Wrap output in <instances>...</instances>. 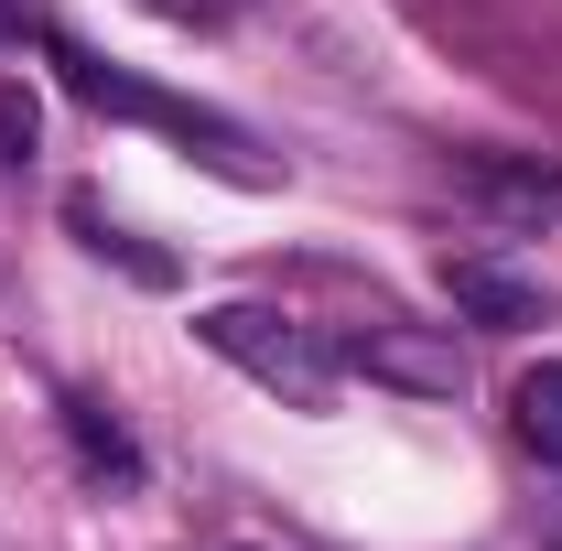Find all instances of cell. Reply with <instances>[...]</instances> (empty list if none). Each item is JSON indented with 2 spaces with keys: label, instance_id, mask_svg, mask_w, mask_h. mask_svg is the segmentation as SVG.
Masks as SVG:
<instances>
[{
  "label": "cell",
  "instance_id": "4",
  "mask_svg": "<svg viewBox=\"0 0 562 551\" xmlns=\"http://www.w3.org/2000/svg\"><path fill=\"white\" fill-rule=\"evenodd\" d=\"M465 195L508 238H541V227H562V162H541V151H465Z\"/></svg>",
  "mask_w": 562,
  "mask_h": 551
},
{
  "label": "cell",
  "instance_id": "10",
  "mask_svg": "<svg viewBox=\"0 0 562 551\" xmlns=\"http://www.w3.org/2000/svg\"><path fill=\"white\" fill-rule=\"evenodd\" d=\"M131 11H151V22H173V33H216V22H238L249 0H131Z\"/></svg>",
  "mask_w": 562,
  "mask_h": 551
},
{
  "label": "cell",
  "instance_id": "9",
  "mask_svg": "<svg viewBox=\"0 0 562 551\" xmlns=\"http://www.w3.org/2000/svg\"><path fill=\"white\" fill-rule=\"evenodd\" d=\"M33 140H44V109H33V87H0V162H33Z\"/></svg>",
  "mask_w": 562,
  "mask_h": 551
},
{
  "label": "cell",
  "instance_id": "6",
  "mask_svg": "<svg viewBox=\"0 0 562 551\" xmlns=\"http://www.w3.org/2000/svg\"><path fill=\"white\" fill-rule=\"evenodd\" d=\"M508 432L530 465H562V357H541L519 390H508Z\"/></svg>",
  "mask_w": 562,
  "mask_h": 551
},
{
  "label": "cell",
  "instance_id": "8",
  "mask_svg": "<svg viewBox=\"0 0 562 551\" xmlns=\"http://www.w3.org/2000/svg\"><path fill=\"white\" fill-rule=\"evenodd\" d=\"M66 432H76V465H87L98 486H140L131 432H120V421H98V401H66Z\"/></svg>",
  "mask_w": 562,
  "mask_h": 551
},
{
  "label": "cell",
  "instance_id": "12",
  "mask_svg": "<svg viewBox=\"0 0 562 551\" xmlns=\"http://www.w3.org/2000/svg\"><path fill=\"white\" fill-rule=\"evenodd\" d=\"M552 551H562V519H552Z\"/></svg>",
  "mask_w": 562,
  "mask_h": 551
},
{
  "label": "cell",
  "instance_id": "7",
  "mask_svg": "<svg viewBox=\"0 0 562 551\" xmlns=\"http://www.w3.org/2000/svg\"><path fill=\"white\" fill-rule=\"evenodd\" d=\"M76 238H87V249H98V260H120V271L140 281V292H173V260H162V249H140L131 227H109V216H98V195H76Z\"/></svg>",
  "mask_w": 562,
  "mask_h": 551
},
{
  "label": "cell",
  "instance_id": "2",
  "mask_svg": "<svg viewBox=\"0 0 562 551\" xmlns=\"http://www.w3.org/2000/svg\"><path fill=\"white\" fill-rule=\"evenodd\" d=\"M44 55H55V76H66L87 109H109V120H140V131L184 140V151H195V162H216L227 184H271V162L249 151V131H227L216 109H184V98H162V87H140V76L98 66V55H76V44H44Z\"/></svg>",
  "mask_w": 562,
  "mask_h": 551
},
{
  "label": "cell",
  "instance_id": "1",
  "mask_svg": "<svg viewBox=\"0 0 562 551\" xmlns=\"http://www.w3.org/2000/svg\"><path fill=\"white\" fill-rule=\"evenodd\" d=\"M195 336H206L227 368H249L271 401L336 412V346H325V325H292V314H271V303H206Z\"/></svg>",
  "mask_w": 562,
  "mask_h": 551
},
{
  "label": "cell",
  "instance_id": "3",
  "mask_svg": "<svg viewBox=\"0 0 562 551\" xmlns=\"http://www.w3.org/2000/svg\"><path fill=\"white\" fill-rule=\"evenodd\" d=\"M336 368H368L379 390H412V401H454L465 390V346L454 325H401V314H379V325H336Z\"/></svg>",
  "mask_w": 562,
  "mask_h": 551
},
{
  "label": "cell",
  "instance_id": "11",
  "mask_svg": "<svg viewBox=\"0 0 562 551\" xmlns=\"http://www.w3.org/2000/svg\"><path fill=\"white\" fill-rule=\"evenodd\" d=\"M227 551H260V541H227Z\"/></svg>",
  "mask_w": 562,
  "mask_h": 551
},
{
  "label": "cell",
  "instance_id": "5",
  "mask_svg": "<svg viewBox=\"0 0 562 551\" xmlns=\"http://www.w3.org/2000/svg\"><path fill=\"white\" fill-rule=\"evenodd\" d=\"M443 292H454V314H465V325H487V336L541 325V292H530L519 271H497V260H443Z\"/></svg>",
  "mask_w": 562,
  "mask_h": 551
}]
</instances>
